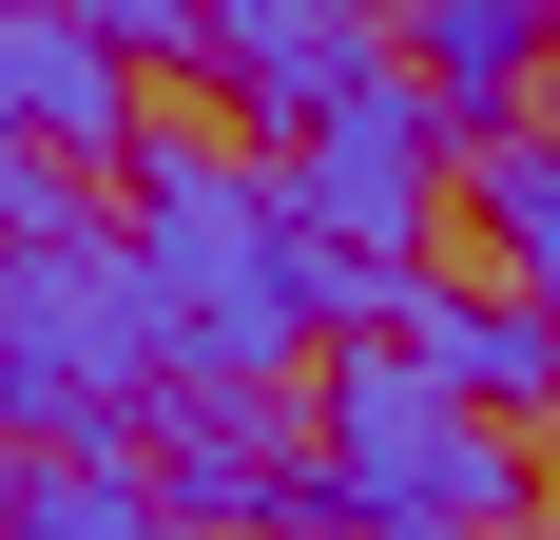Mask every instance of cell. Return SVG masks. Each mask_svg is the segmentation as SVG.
<instances>
[{
	"label": "cell",
	"mask_w": 560,
	"mask_h": 540,
	"mask_svg": "<svg viewBox=\"0 0 560 540\" xmlns=\"http://www.w3.org/2000/svg\"><path fill=\"white\" fill-rule=\"evenodd\" d=\"M116 232H136V270H155V309H174V386L194 406H271V386L329 367V251H310V213H290L271 155L155 136Z\"/></svg>",
	"instance_id": "1"
},
{
	"label": "cell",
	"mask_w": 560,
	"mask_h": 540,
	"mask_svg": "<svg viewBox=\"0 0 560 540\" xmlns=\"http://www.w3.org/2000/svg\"><path fill=\"white\" fill-rule=\"evenodd\" d=\"M290 406H310V463H329V540H522V444L406 328H348Z\"/></svg>",
	"instance_id": "2"
},
{
	"label": "cell",
	"mask_w": 560,
	"mask_h": 540,
	"mask_svg": "<svg viewBox=\"0 0 560 540\" xmlns=\"http://www.w3.org/2000/svg\"><path fill=\"white\" fill-rule=\"evenodd\" d=\"M174 386V309L155 270H136V232H20L0 251V444L39 463V444H116L136 406Z\"/></svg>",
	"instance_id": "3"
},
{
	"label": "cell",
	"mask_w": 560,
	"mask_h": 540,
	"mask_svg": "<svg viewBox=\"0 0 560 540\" xmlns=\"http://www.w3.org/2000/svg\"><path fill=\"white\" fill-rule=\"evenodd\" d=\"M271 174H290V213H310V251H329V348L348 328H406L425 232H445V97H425L406 58H368Z\"/></svg>",
	"instance_id": "4"
},
{
	"label": "cell",
	"mask_w": 560,
	"mask_h": 540,
	"mask_svg": "<svg viewBox=\"0 0 560 540\" xmlns=\"http://www.w3.org/2000/svg\"><path fill=\"white\" fill-rule=\"evenodd\" d=\"M155 58H116L97 20H0V155L20 174H136L155 116H136Z\"/></svg>",
	"instance_id": "5"
},
{
	"label": "cell",
	"mask_w": 560,
	"mask_h": 540,
	"mask_svg": "<svg viewBox=\"0 0 560 540\" xmlns=\"http://www.w3.org/2000/svg\"><path fill=\"white\" fill-rule=\"evenodd\" d=\"M194 58H213V97H252V116H310L387 58V0H194Z\"/></svg>",
	"instance_id": "6"
},
{
	"label": "cell",
	"mask_w": 560,
	"mask_h": 540,
	"mask_svg": "<svg viewBox=\"0 0 560 540\" xmlns=\"http://www.w3.org/2000/svg\"><path fill=\"white\" fill-rule=\"evenodd\" d=\"M155 502L194 540H290V521H329V463H310V425H271V406H194L155 463Z\"/></svg>",
	"instance_id": "7"
},
{
	"label": "cell",
	"mask_w": 560,
	"mask_h": 540,
	"mask_svg": "<svg viewBox=\"0 0 560 540\" xmlns=\"http://www.w3.org/2000/svg\"><path fill=\"white\" fill-rule=\"evenodd\" d=\"M387 20H406V78L464 116V155L522 136V97L560 78V0H387Z\"/></svg>",
	"instance_id": "8"
},
{
	"label": "cell",
	"mask_w": 560,
	"mask_h": 540,
	"mask_svg": "<svg viewBox=\"0 0 560 540\" xmlns=\"http://www.w3.org/2000/svg\"><path fill=\"white\" fill-rule=\"evenodd\" d=\"M406 348H425L483 425H541V406H560V328H541V290H464V270H425V290H406Z\"/></svg>",
	"instance_id": "9"
},
{
	"label": "cell",
	"mask_w": 560,
	"mask_h": 540,
	"mask_svg": "<svg viewBox=\"0 0 560 540\" xmlns=\"http://www.w3.org/2000/svg\"><path fill=\"white\" fill-rule=\"evenodd\" d=\"M0 540H194V521L155 502V463H116V444H39L20 502H0Z\"/></svg>",
	"instance_id": "10"
},
{
	"label": "cell",
	"mask_w": 560,
	"mask_h": 540,
	"mask_svg": "<svg viewBox=\"0 0 560 540\" xmlns=\"http://www.w3.org/2000/svg\"><path fill=\"white\" fill-rule=\"evenodd\" d=\"M464 213L503 232V270H522V290H541V328H560V136H541V116H522V136H483V155H464Z\"/></svg>",
	"instance_id": "11"
},
{
	"label": "cell",
	"mask_w": 560,
	"mask_h": 540,
	"mask_svg": "<svg viewBox=\"0 0 560 540\" xmlns=\"http://www.w3.org/2000/svg\"><path fill=\"white\" fill-rule=\"evenodd\" d=\"M0 20H97L116 58H194V0H0Z\"/></svg>",
	"instance_id": "12"
},
{
	"label": "cell",
	"mask_w": 560,
	"mask_h": 540,
	"mask_svg": "<svg viewBox=\"0 0 560 540\" xmlns=\"http://www.w3.org/2000/svg\"><path fill=\"white\" fill-rule=\"evenodd\" d=\"M0 502H20V444H0Z\"/></svg>",
	"instance_id": "13"
}]
</instances>
